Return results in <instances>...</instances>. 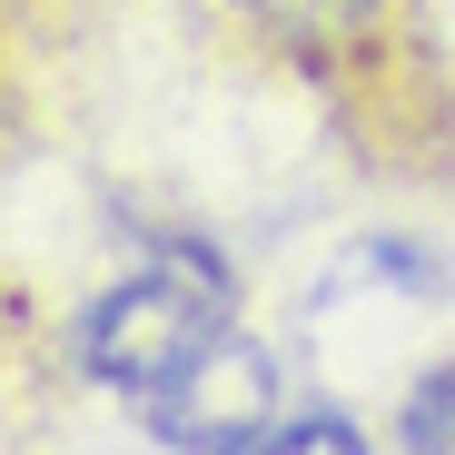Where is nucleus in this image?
<instances>
[{
    "label": "nucleus",
    "instance_id": "nucleus-2",
    "mask_svg": "<svg viewBox=\"0 0 455 455\" xmlns=\"http://www.w3.org/2000/svg\"><path fill=\"white\" fill-rule=\"evenodd\" d=\"M248 11L267 20V30H287L297 50H347V40H366V20H376V0H248Z\"/></svg>",
    "mask_w": 455,
    "mask_h": 455
},
{
    "label": "nucleus",
    "instance_id": "nucleus-3",
    "mask_svg": "<svg viewBox=\"0 0 455 455\" xmlns=\"http://www.w3.org/2000/svg\"><path fill=\"white\" fill-rule=\"evenodd\" d=\"M396 435H406V445H455V356H445V366H426L416 387H406Z\"/></svg>",
    "mask_w": 455,
    "mask_h": 455
},
{
    "label": "nucleus",
    "instance_id": "nucleus-1",
    "mask_svg": "<svg viewBox=\"0 0 455 455\" xmlns=\"http://www.w3.org/2000/svg\"><path fill=\"white\" fill-rule=\"evenodd\" d=\"M218 347H228L218 277L179 287L169 267H148V277L109 287L100 307L80 317V356H90V376H109V387L139 396V406H159L169 387H188V376H198Z\"/></svg>",
    "mask_w": 455,
    "mask_h": 455
}]
</instances>
